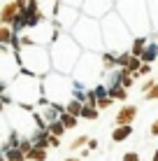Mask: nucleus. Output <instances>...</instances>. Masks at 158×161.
<instances>
[{
    "mask_svg": "<svg viewBox=\"0 0 158 161\" xmlns=\"http://www.w3.org/2000/svg\"><path fill=\"white\" fill-rule=\"evenodd\" d=\"M110 105H112V98L110 96H100V98H98V103H95V108L98 110H107Z\"/></svg>",
    "mask_w": 158,
    "mask_h": 161,
    "instance_id": "obj_14",
    "label": "nucleus"
},
{
    "mask_svg": "<svg viewBox=\"0 0 158 161\" xmlns=\"http://www.w3.org/2000/svg\"><path fill=\"white\" fill-rule=\"evenodd\" d=\"M81 117L95 119V117H98V108H89V105H84V110H81Z\"/></svg>",
    "mask_w": 158,
    "mask_h": 161,
    "instance_id": "obj_13",
    "label": "nucleus"
},
{
    "mask_svg": "<svg viewBox=\"0 0 158 161\" xmlns=\"http://www.w3.org/2000/svg\"><path fill=\"white\" fill-rule=\"evenodd\" d=\"M61 124H63V129H74V126H77V119L70 117V114H63V117H61Z\"/></svg>",
    "mask_w": 158,
    "mask_h": 161,
    "instance_id": "obj_12",
    "label": "nucleus"
},
{
    "mask_svg": "<svg viewBox=\"0 0 158 161\" xmlns=\"http://www.w3.org/2000/svg\"><path fill=\"white\" fill-rule=\"evenodd\" d=\"M26 161H47V149L33 147L28 154H26Z\"/></svg>",
    "mask_w": 158,
    "mask_h": 161,
    "instance_id": "obj_7",
    "label": "nucleus"
},
{
    "mask_svg": "<svg viewBox=\"0 0 158 161\" xmlns=\"http://www.w3.org/2000/svg\"><path fill=\"white\" fill-rule=\"evenodd\" d=\"M128 96V91L123 86H110V98L114 101V98H126Z\"/></svg>",
    "mask_w": 158,
    "mask_h": 161,
    "instance_id": "obj_10",
    "label": "nucleus"
},
{
    "mask_svg": "<svg viewBox=\"0 0 158 161\" xmlns=\"http://www.w3.org/2000/svg\"><path fill=\"white\" fill-rule=\"evenodd\" d=\"M151 161H158V149H156V154H154V159H151Z\"/></svg>",
    "mask_w": 158,
    "mask_h": 161,
    "instance_id": "obj_22",
    "label": "nucleus"
},
{
    "mask_svg": "<svg viewBox=\"0 0 158 161\" xmlns=\"http://www.w3.org/2000/svg\"><path fill=\"white\" fill-rule=\"evenodd\" d=\"M19 61L28 73H47L51 58L42 47H26L19 52Z\"/></svg>",
    "mask_w": 158,
    "mask_h": 161,
    "instance_id": "obj_1",
    "label": "nucleus"
},
{
    "mask_svg": "<svg viewBox=\"0 0 158 161\" xmlns=\"http://www.w3.org/2000/svg\"><path fill=\"white\" fill-rule=\"evenodd\" d=\"M19 14H21V3H7L3 7V12H0V21L14 26V21L19 19Z\"/></svg>",
    "mask_w": 158,
    "mask_h": 161,
    "instance_id": "obj_4",
    "label": "nucleus"
},
{
    "mask_svg": "<svg viewBox=\"0 0 158 161\" xmlns=\"http://www.w3.org/2000/svg\"><path fill=\"white\" fill-rule=\"evenodd\" d=\"M151 136H158V119L151 124Z\"/></svg>",
    "mask_w": 158,
    "mask_h": 161,
    "instance_id": "obj_21",
    "label": "nucleus"
},
{
    "mask_svg": "<svg viewBox=\"0 0 158 161\" xmlns=\"http://www.w3.org/2000/svg\"><path fill=\"white\" fill-rule=\"evenodd\" d=\"M77 54H79V49H77V44L70 40V35H61L56 40V44H54V49H51V63L61 61V56H63L65 58L63 61V73H65V70H70L74 65Z\"/></svg>",
    "mask_w": 158,
    "mask_h": 161,
    "instance_id": "obj_2",
    "label": "nucleus"
},
{
    "mask_svg": "<svg viewBox=\"0 0 158 161\" xmlns=\"http://www.w3.org/2000/svg\"><path fill=\"white\" fill-rule=\"evenodd\" d=\"M12 37H14L12 28H7V26H0V47H3V44H7V42H12Z\"/></svg>",
    "mask_w": 158,
    "mask_h": 161,
    "instance_id": "obj_9",
    "label": "nucleus"
},
{
    "mask_svg": "<svg viewBox=\"0 0 158 161\" xmlns=\"http://www.w3.org/2000/svg\"><path fill=\"white\" fill-rule=\"evenodd\" d=\"M149 73H151V68H149L146 63H142V68H140V75H149Z\"/></svg>",
    "mask_w": 158,
    "mask_h": 161,
    "instance_id": "obj_20",
    "label": "nucleus"
},
{
    "mask_svg": "<svg viewBox=\"0 0 158 161\" xmlns=\"http://www.w3.org/2000/svg\"><path fill=\"white\" fill-rule=\"evenodd\" d=\"M0 110H3V103H0Z\"/></svg>",
    "mask_w": 158,
    "mask_h": 161,
    "instance_id": "obj_24",
    "label": "nucleus"
},
{
    "mask_svg": "<svg viewBox=\"0 0 158 161\" xmlns=\"http://www.w3.org/2000/svg\"><path fill=\"white\" fill-rule=\"evenodd\" d=\"M63 124H61V121H54V124L51 126H49V136H54V138H61L63 136Z\"/></svg>",
    "mask_w": 158,
    "mask_h": 161,
    "instance_id": "obj_11",
    "label": "nucleus"
},
{
    "mask_svg": "<svg viewBox=\"0 0 158 161\" xmlns=\"http://www.w3.org/2000/svg\"><path fill=\"white\" fill-rule=\"evenodd\" d=\"M81 110H84V105H81L79 101H70V103H68V114H70V117L77 119L79 114H81Z\"/></svg>",
    "mask_w": 158,
    "mask_h": 161,
    "instance_id": "obj_8",
    "label": "nucleus"
},
{
    "mask_svg": "<svg viewBox=\"0 0 158 161\" xmlns=\"http://www.w3.org/2000/svg\"><path fill=\"white\" fill-rule=\"evenodd\" d=\"M123 161H140V154L137 152H128V154H123Z\"/></svg>",
    "mask_w": 158,
    "mask_h": 161,
    "instance_id": "obj_19",
    "label": "nucleus"
},
{
    "mask_svg": "<svg viewBox=\"0 0 158 161\" xmlns=\"http://www.w3.org/2000/svg\"><path fill=\"white\" fill-rule=\"evenodd\" d=\"M142 47H144V37H137V40H135V44H133V54H135V58L142 54Z\"/></svg>",
    "mask_w": 158,
    "mask_h": 161,
    "instance_id": "obj_16",
    "label": "nucleus"
},
{
    "mask_svg": "<svg viewBox=\"0 0 158 161\" xmlns=\"http://www.w3.org/2000/svg\"><path fill=\"white\" fill-rule=\"evenodd\" d=\"M156 54H158V47H149V49H146V52L142 54V56H144V63L149 65V61H154V58H156Z\"/></svg>",
    "mask_w": 158,
    "mask_h": 161,
    "instance_id": "obj_15",
    "label": "nucleus"
},
{
    "mask_svg": "<svg viewBox=\"0 0 158 161\" xmlns=\"http://www.w3.org/2000/svg\"><path fill=\"white\" fill-rule=\"evenodd\" d=\"M137 117V108L135 105H123L121 110L116 112V124L119 126H130Z\"/></svg>",
    "mask_w": 158,
    "mask_h": 161,
    "instance_id": "obj_5",
    "label": "nucleus"
},
{
    "mask_svg": "<svg viewBox=\"0 0 158 161\" xmlns=\"http://www.w3.org/2000/svg\"><path fill=\"white\" fill-rule=\"evenodd\" d=\"M130 133H133V126H116V129L112 131V140L114 142H123L126 138H130Z\"/></svg>",
    "mask_w": 158,
    "mask_h": 161,
    "instance_id": "obj_6",
    "label": "nucleus"
},
{
    "mask_svg": "<svg viewBox=\"0 0 158 161\" xmlns=\"http://www.w3.org/2000/svg\"><path fill=\"white\" fill-rule=\"evenodd\" d=\"M144 98H146V101H156V98H158V84H154V86H151L149 91L144 93Z\"/></svg>",
    "mask_w": 158,
    "mask_h": 161,
    "instance_id": "obj_17",
    "label": "nucleus"
},
{
    "mask_svg": "<svg viewBox=\"0 0 158 161\" xmlns=\"http://www.w3.org/2000/svg\"><path fill=\"white\" fill-rule=\"evenodd\" d=\"M65 161H79V159H65Z\"/></svg>",
    "mask_w": 158,
    "mask_h": 161,
    "instance_id": "obj_23",
    "label": "nucleus"
},
{
    "mask_svg": "<svg viewBox=\"0 0 158 161\" xmlns=\"http://www.w3.org/2000/svg\"><path fill=\"white\" fill-rule=\"evenodd\" d=\"M84 142H89V138H86V136H81V138H77L74 142H70V147H72V149H77V147L84 145Z\"/></svg>",
    "mask_w": 158,
    "mask_h": 161,
    "instance_id": "obj_18",
    "label": "nucleus"
},
{
    "mask_svg": "<svg viewBox=\"0 0 158 161\" xmlns=\"http://www.w3.org/2000/svg\"><path fill=\"white\" fill-rule=\"evenodd\" d=\"M74 40L84 47H89L91 52H98L100 49V33H98V24L95 21H89V19H81L72 31Z\"/></svg>",
    "mask_w": 158,
    "mask_h": 161,
    "instance_id": "obj_3",
    "label": "nucleus"
}]
</instances>
